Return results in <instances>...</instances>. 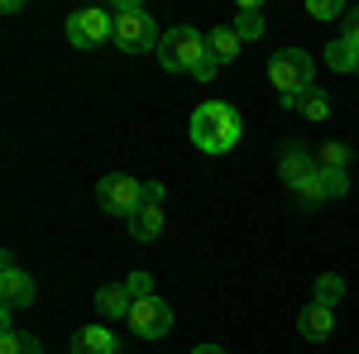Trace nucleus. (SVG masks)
<instances>
[{
    "label": "nucleus",
    "mask_w": 359,
    "mask_h": 354,
    "mask_svg": "<svg viewBox=\"0 0 359 354\" xmlns=\"http://www.w3.org/2000/svg\"><path fill=\"white\" fill-rule=\"evenodd\" d=\"M245 135V125H240V110L225 106V101H206V106H196L192 115V144L201 154H230L235 144Z\"/></svg>",
    "instance_id": "nucleus-1"
},
{
    "label": "nucleus",
    "mask_w": 359,
    "mask_h": 354,
    "mask_svg": "<svg viewBox=\"0 0 359 354\" xmlns=\"http://www.w3.org/2000/svg\"><path fill=\"white\" fill-rule=\"evenodd\" d=\"M115 15V48H125V53H158V43H163V34H158V25L149 20V10L144 5H135V0H120V5H111Z\"/></svg>",
    "instance_id": "nucleus-2"
},
{
    "label": "nucleus",
    "mask_w": 359,
    "mask_h": 354,
    "mask_svg": "<svg viewBox=\"0 0 359 354\" xmlns=\"http://www.w3.org/2000/svg\"><path fill=\"white\" fill-rule=\"evenodd\" d=\"M311 77H316V67H311V53L306 48H278L269 57V82H273L278 101H297L306 86H316Z\"/></svg>",
    "instance_id": "nucleus-3"
},
{
    "label": "nucleus",
    "mask_w": 359,
    "mask_h": 354,
    "mask_svg": "<svg viewBox=\"0 0 359 354\" xmlns=\"http://www.w3.org/2000/svg\"><path fill=\"white\" fill-rule=\"evenodd\" d=\"M211 53V43H206V34H196L192 25H177L163 34V43H158V62H163L168 72H187L192 77L196 62Z\"/></svg>",
    "instance_id": "nucleus-4"
},
{
    "label": "nucleus",
    "mask_w": 359,
    "mask_h": 354,
    "mask_svg": "<svg viewBox=\"0 0 359 354\" xmlns=\"http://www.w3.org/2000/svg\"><path fill=\"white\" fill-rule=\"evenodd\" d=\"M106 39H115V15L111 10L82 5V10L67 15V43H72V48H96V43H106Z\"/></svg>",
    "instance_id": "nucleus-5"
},
{
    "label": "nucleus",
    "mask_w": 359,
    "mask_h": 354,
    "mask_svg": "<svg viewBox=\"0 0 359 354\" xmlns=\"http://www.w3.org/2000/svg\"><path fill=\"white\" fill-rule=\"evenodd\" d=\"M96 201H101V211L130 220L139 211V201H144V182L130 177V172H106V177L96 182Z\"/></svg>",
    "instance_id": "nucleus-6"
},
{
    "label": "nucleus",
    "mask_w": 359,
    "mask_h": 354,
    "mask_svg": "<svg viewBox=\"0 0 359 354\" xmlns=\"http://www.w3.org/2000/svg\"><path fill=\"white\" fill-rule=\"evenodd\" d=\"M130 330H135L139 340H163L168 330H172V306H168L163 297H144L130 306Z\"/></svg>",
    "instance_id": "nucleus-7"
},
{
    "label": "nucleus",
    "mask_w": 359,
    "mask_h": 354,
    "mask_svg": "<svg viewBox=\"0 0 359 354\" xmlns=\"http://www.w3.org/2000/svg\"><path fill=\"white\" fill-rule=\"evenodd\" d=\"M130 235H135L139 245H149V240L163 235V182H144V201L130 216Z\"/></svg>",
    "instance_id": "nucleus-8"
},
{
    "label": "nucleus",
    "mask_w": 359,
    "mask_h": 354,
    "mask_svg": "<svg viewBox=\"0 0 359 354\" xmlns=\"http://www.w3.org/2000/svg\"><path fill=\"white\" fill-rule=\"evenodd\" d=\"M34 292H39V287H34V278H29L25 268H15V259L5 254V273H0V301H5V306H0V311H10V316H15L20 306L34 301Z\"/></svg>",
    "instance_id": "nucleus-9"
},
{
    "label": "nucleus",
    "mask_w": 359,
    "mask_h": 354,
    "mask_svg": "<svg viewBox=\"0 0 359 354\" xmlns=\"http://www.w3.org/2000/svg\"><path fill=\"white\" fill-rule=\"evenodd\" d=\"M311 172H316V158L306 154L302 144H283V158H278V177H283L287 187L297 191L306 177H311Z\"/></svg>",
    "instance_id": "nucleus-10"
},
{
    "label": "nucleus",
    "mask_w": 359,
    "mask_h": 354,
    "mask_svg": "<svg viewBox=\"0 0 359 354\" xmlns=\"http://www.w3.org/2000/svg\"><path fill=\"white\" fill-rule=\"evenodd\" d=\"M331 330H335V306H321V301L302 306V316H297V335L302 340H331Z\"/></svg>",
    "instance_id": "nucleus-11"
},
{
    "label": "nucleus",
    "mask_w": 359,
    "mask_h": 354,
    "mask_svg": "<svg viewBox=\"0 0 359 354\" xmlns=\"http://www.w3.org/2000/svg\"><path fill=\"white\" fill-rule=\"evenodd\" d=\"M72 354H120V340L111 335V326H82L72 335Z\"/></svg>",
    "instance_id": "nucleus-12"
},
{
    "label": "nucleus",
    "mask_w": 359,
    "mask_h": 354,
    "mask_svg": "<svg viewBox=\"0 0 359 354\" xmlns=\"http://www.w3.org/2000/svg\"><path fill=\"white\" fill-rule=\"evenodd\" d=\"M130 306H135V297H130V287H125V282H106V287L96 292V311H101L106 321L130 316Z\"/></svg>",
    "instance_id": "nucleus-13"
},
{
    "label": "nucleus",
    "mask_w": 359,
    "mask_h": 354,
    "mask_svg": "<svg viewBox=\"0 0 359 354\" xmlns=\"http://www.w3.org/2000/svg\"><path fill=\"white\" fill-rule=\"evenodd\" d=\"M206 43H211V57H216V62H235V57H240V48H245V39L235 34V25L206 34Z\"/></svg>",
    "instance_id": "nucleus-14"
},
{
    "label": "nucleus",
    "mask_w": 359,
    "mask_h": 354,
    "mask_svg": "<svg viewBox=\"0 0 359 354\" xmlns=\"http://www.w3.org/2000/svg\"><path fill=\"white\" fill-rule=\"evenodd\" d=\"M297 115H306V120H326V115H331V96H326L321 86H306L302 96H297Z\"/></svg>",
    "instance_id": "nucleus-15"
},
{
    "label": "nucleus",
    "mask_w": 359,
    "mask_h": 354,
    "mask_svg": "<svg viewBox=\"0 0 359 354\" xmlns=\"http://www.w3.org/2000/svg\"><path fill=\"white\" fill-rule=\"evenodd\" d=\"M235 34L254 43V39H264V10L259 5H240V15H235Z\"/></svg>",
    "instance_id": "nucleus-16"
},
{
    "label": "nucleus",
    "mask_w": 359,
    "mask_h": 354,
    "mask_svg": "<svg viewBox=\"0 0 359 354\" xmlns=\"http://www.w3.org/2000/svg\"><path fill=\"white\" fill-rule=\"evenodd\" d=\"M326 62H331L335 72H355L359 48L350 43V39H331V43H326Z\"/></svg>",
    "instance_id": "nucleus-17"
},
{
    "label": "nucleus",
    "mask_w": 359,
    "mask_h": 354,
    "mask_svg": "<svg viewBox=\"0 0 359 354\" xmlns=\"http://www.w3.org/2000/svg\"><path fill=\"white\" fill-rule=\"evenodd\" d=\"M0 354H43L39 335H20V330H0Z\"/></svg>",
    "instance_id": "nucleus-18"
},
{
    "label": "nucleus",
    "mask_w": 359,
    "mask_h": 354,
    "mask_svg": "<svg viewBox=\"0 0 359 354\" xmlns=\"http://www.w3.org/2000/svg\"><path fill=\"white\" fill-rule=\"evenodd\" d=\"M340 297H345V282H340L335 273H321V278H316V301H321V306H335Z\"/></svg>",
    "instance_id": "nucleus-19"
},
{
    "label": "nucleus",
    "mask_w": 359,
    "mask_h": 354,
    "mask_svg": "<svg viewBox=\"0 0 359 354\" xmlns=\"http://www.w3.org/2000/svg\"><path fill=\"white\" fill-rule=\"evenodd\" d=\"M297 196H302L306 206H316V201H331V196H326V172H321V168H316V172H311V177H306L302 187H297Z\"/></svg>",
    "instance_id": "nucleus-20"
},
{
    "label": "nucleus",
    "mask_w": 359,
    "mask_h": 354,
    "mask_svg": "<svg viewBox=\"0 0 359 354\" xmlns=\"http://www.w3.org/2000/svg\"><path fill=\"white\" fill-rule=\"evenodd\" d=\"M350 163V144H321V154H316V168H345Z\"/></svg>",
    "instance_id": "nucleus-21"
},
{
    "label": "nucleus",
    "mask_w": 359,
    "mask_h": 354,
    "mask_svg": "<svg viewBox=\"0 0 359 354\" xmlns=\"http://www.w3.org/2000/svg\"><path fill=\"white\" fill-rule=\"evenodd\" d=\"M125 287H130V297H135V301H144V297H158V292H154V278H149L144 268H139V273H130V278H125Z\"/></svg>",
    "instance_id": "nucleus-22"
},
{
    "label": "nucleus",
    "mask_w": 359,
    "mask_h": 354,
    "mask_svg": "<svg viewBox=\"0 0 359 354\" xmlns=\"http://www.w3.org/2000/svg\"><path fill=\"white\" fill-rule=\"evenodd\" d=\"M306 15H311V20H340V15H350V10H345L340 0H311Z\"/></svg>",
    "instance_id": "nucleus-23"
},
{
    "label": "nucleus",
    "mask_w": 359,
    "mask_h": 354,
    "mask_svg": "<svg viewBox=\"0 0 359 354\" xmlns=\"http://www.w3.org/2000/svg\"><path fill=\"white\" fill-rule=\"evenodd\" d=\"M216 72H221V62H216V57L206 53V57H201V62H196V72H192V77H196V82H211Z\"/></svg>",
    "instance_id": "nucleus-24"
},
{
    "label": "nucleus",
    "mask_w": 359,
    "mask_h": 354,
    "mask_svg": "<svg viewBox=\"0 0 359 354\" xmlns=\"http://www.w3.org/2000/svg\"><path fill=\"white\" fill-rule=\"evenodd\" d=\"M340 39H350V43L359 48V5L350 10V15H345V29H340Z\"/></svg>",
    "instance_id": "nucleus-25"
},
{
    "label": "nucleus",
    "mask_w": 359,
    "mask_h": 354,
    "mask_svg": "<svg viewBox=\"0 0 359 354\" xmlns=\"http://www.w3.org/2000/svg\"><path fill=\"white\" fill-rule=\"evenodd\" d=\"M192 354H225V350H221V345H196Z\"/></svg>",
    "instance_id": "nucleus-26"
},
{
    "label": "nucleus",
    "mask_w": 359,
    "mask_h": 354,
    "mask_svg": "<svg viewBox=\"0 0 359 354\" xmlns=\"http://www.w3.org/2000/svg\"><path fill=\"white\" fill-rule=\"evenodd\" d=\"M355 72H359V62H355Z\"/></svg>",
    "instance_id": "nucleus-27"
}]
</instances>
